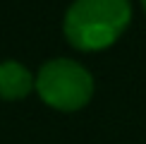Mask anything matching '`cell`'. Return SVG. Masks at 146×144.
Returning a JSON list of instances; mask_svg holds the SVG:
<instances>
[{"instance_id": "obj_1", "label": "cell", "mask_w": 146, "mask_h": 144, "mask_svg": "<svg viewBox=\"0 0 146 144\" xmlns=\"http://www.w3.org/2000/svg\"><path fill=\"white\" fill-rule=\"evenodd\" d=\"M132 22L129 0H74L62 19L70 46L94 53L113 46Z\"/></svg>"}, {"instance_id": "obj_2", "label": "cell", "mask_w": 146, "mask_h": 144, "mask_svg": "<svg viewBox=\"0 0 146 144\" xmlns=\"http://www.w3.org/2000/svg\"><path fill=\"white\" fill-rule=\"evenodd\" d=\"M34 89L46 106L62 113H74L94 99V75L72 58H53L41 65L34 77Z\"/></svg>"}, {"instance_id": "obj_3", "label": "cell", "mask_w": 146, "mask_h": 144, "mask_svg": "<svg viewBox=\"0 0 146 144\" xmlns=\"http://www.w3.org/2000/svg\"><path fill=\"white\" fill-rule=\"evenodd\" d=\"M34 91V75L17 60L0 63V99L19 101Z\"/></svg>"}, {"instance_id": "obj_4", "label": "cell", "mask_w": 146, "mask_h": 144, "mask_svg": "<svg viewBox=\"0 0 146 144\" xmlns=\"http://www.w3.org/2000/svg\"><path fill=\"white\" fill-rule=\"evenodd\" d=\"M141 7H144V12H146V0H141Z\"/></svg>"}]
</instances>
